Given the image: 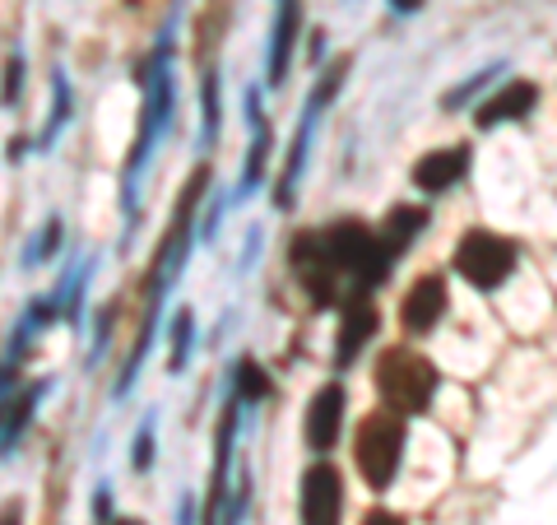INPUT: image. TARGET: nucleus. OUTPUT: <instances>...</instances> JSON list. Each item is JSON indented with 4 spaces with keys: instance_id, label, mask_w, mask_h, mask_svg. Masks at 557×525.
I'll return each instance as SVG.
<instances>
[{
    "instance_id": "nucleus-13",
    "label": "nucleus",
    "mask_w": 557,
    "mask_h": 525,
    "mask_svg": "<svg viewBox=\"0 0 557 525\" xmlns=\"http://www.w3.org/2000/svg\"><path fill=\"white\" fill-rule=\"evenodd\" d=\"M302 33V0H278L274 10V28H270V57H265V84L278 89L288 80V65H293V42Z\"/></svg>"
},
{
    "instance_id": "nucleus-10",
    "label": "nucleus",
    "mask_w": 557,
    "mask_h": 525,
    "mask_svg": "<svg viewBox=\"0 0 557 525\" xmlns=\"http://www.w3.org/2000/svg\"><path fill=\"white\" fill-rule=\"evenodd\" d=\"M344 410H348V395L339 381H330L317 395L307 400V418H302V437L317 456H330L339 447V432H344Z\"/></svg>"
},
{
    "instance_id": "nucleus-32",
    "label": "nucleus",
    "mask_w": 557,
    "mask_h": 525,
    "mask_svg": "<svg viewBox=\"0 0 557 525\" xmlns=\"http://www.w3.org/2000/svg\"><path fill=\"white\" fill-rule=\"evenodd\" d=\"M321 51H325V33L317 28V33H311V61H321Z\"/></svg>"
},
{
    "instance_id": "nucleus-16",
    "label": "nucleus",
    "mask_w": 557,
    "mask_h": 525,
    "mask_svg": "<svg viewBox=\"0 0 557 525\" xmlns=\"http://www.w3.org/2000/svg\"><path fill=\"white\" fill-rule=\"evenodd\" d=\"M51 387H57V381L42 377V381H33V387H24L20 395L0 400V456H14V447H20V437L28 432L33 414H38V405L51 395Z\"/></svg>"
},
{
    "instance_id": "nucleus-2",
    "label": "nucleus",
    "mask_w": 557,
    "mask_h": 525,
    "mask_svg": "<svg viewBox=\"0 0 557 525\" xmlns=\"http://www.w3.org/2000/svg\"><path fill=\"white\" fill-rule=\"evenodd\" d=\"M177 20H182V5L172 10V20L163 24V33L149 47L145 65H139L145 108H139L135 145L126 154V168H121V215H126V237L135 233V219H139V182H145L159 145L172 135V121H177V75H172V57H177Z\"/></svg>"
},
{
    "instance_id": "nucleus-29",
    "label": "nucleus",
    "mask_w": 557,
    "mask_h": 525,
    "mask_svg": "<svg viewBox=\"0 0 557 525\" xmlns=\"http://www.w3.org/2000/svg\"><path fill=\"white\" fill-rule=\"evenodd\" d=\"M177 525H196V498L182 493V506H177Z\"/></svg>"
},
{
    "instance_id": "nucleus-7",
    "label": "nucleus",
    "mask_w": 557,
    "mask_h": 525,
    "mask_svg": "<svg viewBox=\"0 0 557 525\" xmlns=\"http://www.w3.org/2000/svg\"><path fill=\"white\" fill-rule=\"evenodd\" d=\"M516 242L511 237H502V233H487V229H474V233H465L456 242V274L465 279V284H474L479 293H493L502 289L511 279L516 270Z\"/></svg>"
},
{
    "instance_id": "nucleus-4",
    "label": "nucleus",
    "mask_w": 557,
    "mask_h": 525,
    "mask_svg": "<svg viewBox=\"0 0 557 525\" xmlns=\"http://www.w3.org/2000/svg\"><path fill=\"white\" fill-rule=\"evenodd\" d=\"M348 57H339L335 65L321 70L317 89L307 94V108L298 117V131H293V145H288V159H284V172H278L274 182V209H293V200H298V182H302V168H307V154H311V135H317L325 108L335 102V94L344 89V75H348Z\"/></svg>"
},
{
    "instance_id": "nucleus-14",
    "label": "nucleus",
    "mask_w": 557,
    "mask_h": 525,
    "mask_svg": "<svg viewBox=\"0 0 557 525\" xmlns=\"http://www.w3.org/2000/svg\"><path fill=\"white\" fill-rule=\"evenodd\" d=\"M469 163H474V154H469V145H446V149H432L423 154V159L413 163V186L423 191V196H442V191L456 186Z\"/></svg>"
},
{
    "instance_id": "nucleus-21",
    "label": "nucleus",
    "mask_w": 557,
    "mask_h": 525,
    "mask_svg": "<svg viewBox=\"0 0 557 525\" xmlns=\"http://www.w3.org/2000/svg\"><path fill=\"white\" fill-rule=\"evenodd\" d=\"M219 121H223V102H219V65L209 61V65H205V75H200V149H214Z\"/></svg>"
},
{
    "instance_id": "nucleus-20",
    "label": "nucleus",
    "mask_w": 557,
    "mask_h": 525,
    "mask_svg": "<svg viewBox=\"0 0 557 525\" xmlns=\"http://www.w3.org/2000/svg\"><path fill=\"white\" fill-rule=\"evenodd\" d=\"M428 229V209H418V205H399L386 215V229H381V247H386L391 260H399L409 247H413V237Z\"/></svg>"
},
{
    "instance_id": "nucleus-11",
    "label": "nucleus",
    "mask_w": 557,
    "mask_h": 525,
    "mask_svg": "<svg viewBox=\"0 0 557 525\" xmlns=\"http://www.w3.org/2000/svg\"><path fill=\"white\" fill-rule=\"evenodd\" d=\"M247 102V126H251V145H247V163H242V178H237V191H233V205L251 200L256 186L265 182V168H270V149H274V135H270V121H265V108H260V94L247 89L242 94Z\"/></svg>"
},
{
    "instance_id": "nucleus-25",
    "label": "nucleus",
    "mask_w": 557,
    "mask_h": 525,
    "mask_svg": "<svg viewBox=\"0 0 557 525\" xmlns=\"http://www.w3.org/2000/svg\"><path fill=\"white\" fill-rule=\"evenodd\" d=\"M153 428H159V414H145V424H139V432H135V442H131V469L135 475H145V469L153 465Z\"/></svg>"
},
{
    "instance_id": "nucleus-30",
    "label": "nucleus",
    "mask_w": 557,
    "mask_h": 525,
    "mask_svg": "<svg viewBox=\"0 0 557 525\" xmlns=\"http://www.w3.org/2000/svg\"><path fill=\"white\" fill-rule=\"evenodd\" d=\"M28 149H33V139H24V135H14V139H10V154H5V159H10V163H20V159H24V154H28Z\"/></svg>"
},
{
    "instance_id": "nucleus-9",
    "label": "nucleus",
    "mask_w": 557,
    "mask_h": 525,
    "mask_svg": "<svg viewBox=\"0 0 557 525\" xmlns=\"http://www.w3.org/2000/svg\"><path fill=\"white\" fill-rule=\"evenodd\" d=\"M298 512H302V525H339V516H344V479H339L335 465H325V461L307 465Z\"/></svg>"
},
{
    "instance_id": "nucleus-24",
    "label": "nucleus",
    "mask_w": 557,
    "mask_h": 525,
    "mask_svg": "<svg viewBox=\"0 0 557 525\" xmlns=\"http://www.w3.org/2000/svg\"><path fill=\"white\" fill-rule=\"evenodd\" d=\"M190 344H196V312L182 307L177 317H172V358H168V373H182Z\"/></svg>"
},
{
    "instance_id": "nucleus-5",
    "label": "nucleus",
    "mask_w": 557,
    "mask_h": 525,
    "mask_svg": "<svg viewBox=\"0 0 557 525\" xmlns=\"http://www.w3.org/2000/svg\"><path fill=\"white\" fill-rule=\"evenodd\" d=\"M405 442H409V428H405V414L395 410H372L368 418L358 424L354 432V465L368 488H391L399 475V461H405Z\"/></svg>"
},
{
    "instance_id": "nucleus-8",
    "label": "nucleus",
    "mask_w": 557,
    "mask_h": 525,
    "mask_svg": "<svg viewBox=\"0 0 557 525\" xmlns=\"http://www.w3.org/2000/svg\"><path fill=\"white\" fill-rule=\"evenodd\" d=\"M237 418H242V400L228 395V400H223V414H219V432H214V475H209V498H205L200 525H223V506H228V493H233Z\"/></svg>"
},
{
    "instance_id": "nucleus-1",
    "label": "nucleus",
    "mask_w": 557,
    "mask_h": 525,
    "mask_svg": "<svg viewBox=\"0 0 557 525\" xmlns=\"http://www.w3.org/2000/svg\"><path fill=\"white\" fill-rule=\"evenodd\" d=\"M293 279L317 307H330L354 284V293H372L381 279L395 270V260L381 247V233H372L358 219H335L321 233H298L288 247Z\"/></svg>"
},
{
    "instance_id": "nucleus-19",
    "label": "nucleus",
    "mask_w": 557,
    "mask_h": 525,
    "mask_svg": "<svg viewBox=\"0 0 557 525\" xmlns=\"http://www.w3.org/2000/svg\"><path fill=\"white\" fill-rule=\"evenodd\" d=\"M70 112H75V89H70V75L57 65V70H51V112L42 121L38 139H33V154H47L51 145H57L61 131L70 126Z\"/></svg>"
},
{
    "instance_id": "nucleus-6",
    "label": "nucleus",
    "mask_w": 557,
    "mask_h": 525,
    "mask_svg": "<svg viewBox=\"0 0 557 525\" xmlns=\"http://www.w3.org/2000/svg\"><path fill=\"white\" fill-rule=\"evenodd\" d=\"M376 395L386 400L395 414H428L432 395H437V367L413 349H386L376 358Z\"/></svg>"
},
{
    "instance_id": "nucleus-33",
    "label": "nucleus",
    "mask_w": 557,
    "mask_h": 525,
    "mask_svg": "<svg viewBox=\"0 0 557 525\" xmlns=\"http://www.w3.org/2000/svg\"><path fill=\"white\" fill-rule=\"evenodd\" d=\"M391 5H395V10H399V14H413V10H418V5H423V0H391Z\"/></svg>"
},
{
    "instance_id": "nucleus-17",
    "label": "nucleus",
    "mask_w": 557,
    "mask_h": 525,
    "mask_svg": "<svg viewBox=\"0 0 557 525\" xmlns=\"http://www.w3.org/2000/svg\"><path fill=\"white\" fill-rule=\"evenodd\" d=\"M534 102H539V89L530 80H511L507 89H497L493 98L479 108V126H502V121H520V117H530L534 112Z\"/></svg>"
},
{
    "instance_id": "nucleus-12",
    "label": "nucleus",
    "mask_w": 557,
    "mask_h": 525,
    "mask_svg": "<svg viewBox=\"0 0 557 525\" xmlns=\"http://www.w3.org/2000/svg\"><path fill=\"white\" fill-rule=\"evenodd\" d=\"M446 279L442 274H418L409 293H405V303H399V326L409 330V335H428L432 326H437L446 317Z\"/></svg>"
},
{
    "instance_id": "nucleus-3",
    "label": "nucleus",
    "mask_w": 557,
    "mask_h": 525,
    "mask_svg": "<svg viewBox=\"0 0 557 525\" xmlns=\"http://www.w3.org/2000/svg\"><path fill=\"white\" fill-rule=\"evenodd\" d=\"M205 191H209V168L200 163V168L186 178V191H182V200H177V215H172L168 233H163V242H159V252H153V266H149V279H145V321H139L135 349L126 354V367H121V377H116V387H112V395H116V400H126V395H131V387L139 381V367H145L153 340H159L163 303H168V293L177 289V279H182V270H186L190 247L200 242V237H196V233H200V223H196V205L205 200Z\"/></svg>"
},
{
    "instance_id": "nucleus-34",
    "label": "nucleus",
    "mask_w": 557,
    "mask_h": 525,
    "mask_svg": "<svg viewBox=\"0 0 557 525\" xmlns=\"http://www.w3.org/2000/svg\"><path fill=\"white\" fill-rule=\"evenodd\" d=\"M112 525H145V521H135V516H112Z\"/></svg>"
},
{
    "instance_id": "nucleus-18",
    "label": "nucleus",
    "mask_w": 557,
    "mask_h": 525,
    "mask_svg": "<svg viewBox=\"0 0 557 525\" xmlns=\"http://www.w3.org/2000/svg\"><path fill=\"white\" fill-rule=\"evenodd\" d=\"M94 270H98V260H94V256H79V266H65L61 279H57V289H51V293L61 297V307H65V326H79V321H84Z\"/></svg>"
},
{
    "instance_id": "nucleus-28",
    "label": "nucleus",
    "mask_w": 557,
    "mask_h": 525,
    "mask_svg": "<svg viewBox=\"0 0 557 525\" xmlns=\"http://www.w3.org/2000/svg\"><path fill=\"white\" fill-rule=\"evenodd\" d=\"M0 525H24V502L10 498L5 506H0Z\"/></svg>"
},
{
    "instance_id": "nucleus-26",
    "label": "nucleus",
    "mask_w": 557,
    "mask_h": 525,
    "mask_svg": "<svg viewBox=\"0 0 557 525\" xmlns=\"http://www.w3.org/2000/svg\"><path fill=\"white\" fill-rule=\"evenodd\" d=\"M24 70H28L24 51H10L5 57V80H0V102H5V108H14L20 94H24Z\"/></svg>"
},
{
    "instance_id": "nucleus-22",
    "label": "nucleus",
    "mask_w": 557,
    "mask_h": 525,
    "mask_svg": "<svg viewBox=\"0 0 557 525\" xmlns=\"http://www.w3.org/2000/svg\"><path fill=\"white\" fill-rule=\"evenodd\" d=\"M270 391H274V381H270V373L251 354L233 358V395L242 400V405H260Z\"/></svg>"
},
{
    "instance_id": "nucleus-31",
    "label": "nucleus",
    "mask_w": 557,
    "mask_h": 525,
    "mask_svg": "<svg viewBox=\"0 0 557 525\" xmlns=\"http://www.w3.org/2000/svg\"><path fill=\"white\" fill-rule=\"evenodd\" d=\"M362 525H405V521H399L395 512H381V506H376V512L362 516Z\"/></svg>"
},
{
    "instance_id": "nucleus-15",
    "label": "nucleus",
    "mask_w": 557,
    "mask_h": 525,
    "mask_svg": "<svg viewBox=\"0 0 557 525\" xmlns=\"http://www.w3.org/2000/svg\"><path fill=\"white\" fill-rule=\"evenodd\" d=\"M372 335H376V303L368 293H354L344 303V321H339V340H335V373H344V367L368 349Z\"/></svg>"
},
{
    "instance_id": "nucleus-27",
    "label": "nucleus",
    "mask_w": 557,
    "mask_h": 525,
    "mask_svg": "<svg viewBox=\"0 0 557 525\" xmlns=\"http://www.w3.org/2000/svg\"><path fill=\"white\" fill-rule=\"evenodd\" d=\"M487 75H493V70H483V75H474V80H469V84H460V89H450V94L442 98V108L450 112V108H460V102H465V98H474V94L483 89V84H487Z\"/></svg>"
},
{
    "instance_id": "nucleus-23",
    "label": "nucleus",
    "mask_w": 557,
    "mask_h": 525,
    "mask_svg": "<svg viewBox=\"0 0 557 525\" xmlns=\"http://www.w3.org/2000/svg\"><path fill=\"white\" fill-rule=\"evenodd\" d=\"M61 242H65V219L51 215L42 229H38V237H28V247H24V270H42L47 260H57Z\"/></svg>"
}]
</instances>
